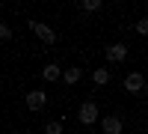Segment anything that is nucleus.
I'll return each mask as SVG.
<instances>
[{"label":"nucleus","mask_w":148,"mask_h":134,"mask_svg":"<svg viewBox=\"0 0 148 134\" xmlns=\"http://www.w3.org/2000/svg\"><path fill=\"white\" fill-rule=\"evenodd\" d=\"M30 30H33L36 36H39L42 42H47V45H53V42H56V33H53L51 27H47V24H39V21H30Z\"/></svg>","instance_id":"1"},{"label":"nucleus","mask_w":148,"mask_h":134,"mask_svg":"<svg viewBox=\"0 0 148 134\" xmlns=\"http://www.w3.org/2000/svg\"><path fill=\"white\" fill-rule=\"evenodd\" d=\"M77 119H80L83 125H92L95 119H98V107H95L92 101H86V104L80 107V113H77Z\"/></svg>","instance_id":"2"},{"label":"nucleus","mask_w":148,"mask_h":134,"mask_svg":"<svg viewBox=\"0 0 148 134\" xmlns=\"http://www.w3.org/2000/svg\"><path fill=\"white\" fill-rule=\"evenodd\" d=\"M45 104H47V95H45L42 90H33V92L27 95V107H30V110H42Z\"/></svg>","instance_id":"3"},{"label":"nucleus","mask_w":148,"mask_h":134,"mask_svg":"<svg viewBox=\"0 0 148 134\" xmlns=\"http://www.w3.org/2000/svg\"><path fill=\"white\" fill-rule=\"evenodd\" d=\"M142 87H145V78L139 75V72H130V75L125 78V90L127 92H139Z\"/></svg>","instance_id":"4"},{"label":"nucleus","mask_w":148,"mask_h":134,"mask_svg":"<svg viewBox=\"0 0 148 134\" xmlns=\"http://www.w3.org/2000/svg\"><path fill=\"white\" fill-rule=\"evenodd\" d=\"M125 57H127V45L116 42V45H110V48H107V60H113V63H121Z\"/></svg>","instance_id":"5"},{"label":"nucleus","mask_w":148,"mask_h":134,"mask_svg":"<svg viewBox=\"0 0 148 134\" xmlns=\"http://www.w3.org/2000/svg\"><path fill=\"white\" fill-rule=\"evenodd\" d=\"M101 125H104L107 134H121V119H119V116H107Z\"/></svg>","instance_id":"6"},{"label":"nucleus","mask_w":148,"mask_h":134,"mask_svg":"<svg viewBox=\"0 0 148 134\" xmlns=\"http://www.w3.org/2000/svg\"><path fill=\"white\" fill-rule=\"evenodd\" d=\"M42 78H45V81H56V78H62V69H59L56 63H51V66L42 69Z\"/></svg>","instance_id":"7"},{"label":"nucleus","mask_w":148,"mask_h":134,"mask_svg":"<svg viewBox=\"0 0 148 134\" xmlns=\"http://www.w3.org/2000/svg\"><path fill=\"white\" fill-rule=\"evenodd\" d=\"M80 78H83V72H80L77 66H74V69H68V72H62V81H65V83H77Z\"/></svg>","instance_id":"8"},{"label":"nucleus","mask_w":148,"mask_h":134,"mask_svg":"<svg viewBox=\"0 0 148 134\" xmlns=\"http://www.w3.org/2000/svg\"><path fill=\"white\" fill-rule=\"evenodd\" d=\"M92 81L98 83V87H104V83L110 81V72H107V69H98V72H92Z\"/></svg>","instance_id":"9"},{"label":"nucleus","mask_w":148,"mask_h":134,"mask_svg":"<svg viewBox=\"0 0 148 134\" xmlns=\"http://www.w3.org/2000/svg\"><path fill=\"white\" fill-rule=\"evenodd\" d=\"M86 12H98V9H101V0H83V3H80Z\"/></svg>","instance_id":"10"},{"label":"nucleus","mask_w":148,"mask_h":134,"mask_svg":"<svg viewBox=\"0 0 148 134\" xmlns=\"http://www.w3.org/2000/svg\"><path fill=\"white\" fill-rule=\"evenodd\" d=\"M45 134H62V122H47L45 125Z\"/></svg>","instance_id":"11"},{"label":"nucleus","mask_w":148,"mask_h":134,"mask_svg":"<svg viewBox=\"0 0 148 134\" xmlns=\"http://www.w3.org/2000/svg\"><path fill=\"white\" fill-rule=\"evenodd\" d=\"M136 33H139V36H148V18H142V21L136 24Z\"/></svg>","instance_id":"12"},{"label":"nucleus","mask_w":148,"mask_h":134,"mask_svg":"<svg viewBox=\"0 0 148 134\" xmlns=\"http://www.w3.org/2000/svg\"><path fill=\"white\" fill-rule=\"evenodd\" d=\"M9 36H12V30L6 27V24H0V39H9Z\"/></svg>","instance_id":"13"},{"label":"nucleus","mask_w":148,"mask_h":134,"mask_svg":"<svg viewBox=\"0 0 148 134\" xmlns=\"http://www.w3.org/2000/svg\"><path fill=\"white\" fill-rule=\"evenodd\" d=\"M145 125H148V119H145Z\"/></svg>","instance_id":"14"}]
</instances>
